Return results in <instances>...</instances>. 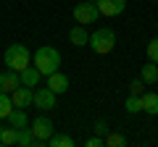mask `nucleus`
Returning a JSON list of instances; mask_svg holds the SVG:
<instances>
[{"mask_svg":"<svg viewBox=\"0 0 158 147\" xmlns=\"http://www.w3.org/2000/svg\"><path fill=\"white\" fill-rule=\"evenodd\" d=\"M108 131H111V129H108V124H106V121H95V134H100V137H106Z\"/></svg>","mask_w":158,"mask_h":147,"instance_id":"obj_25","label":"nucleus"},{"mask_svg":"<svg viewBox=\"0 0 158 147\" xmlns=\"http://www.w3.org/2000/svg\"><path fill=\"white\" fill-rule=\"evenodd\" d=\"M3 58H6V66L11 68V71H16V74H21L27 66H32V53H29V47L19 45V42L8 47Z\"/></svg>","mask_w":158,"mask_h":147,"instance_id":"obj_2","label":"nucleus"},{"mask_svg":"<svg viewBox=\"0 0 158 147\" xmlns=\"http://www.w3.org/2000/svg\"><path fill=\"white\" fill-rule=\"evenodd\" d=\"M58 66H61V53H58V47L42 45L37 53H34V68L40 71V76H50V74H56Z\"/></svg>","mask_w":158,"mask_h":147,"instance_id":"obj_1","label":"nucleus"},{"mask_svg":"<svg viewBox=\"0 0 158 147\" xmlns=\"http://www.w3.org/2000/svg\"><path fill=\"white\" fill-rule=\"evenodd\" d=\"M106 142H103V137L100 134H95V137H90V139L85 142V147H103Z\"/></svg>","mask_w":158,"mask_h":147,"instance_id":"obj_23","label":"nucleus"},{"mask_svg":"<svg viewBox=\"0 0 158 147\" xmlns=\"http://www.w3.org/2000/svg\"><path fill=\"white\" fill-rule=\"evenodd\" d=\"M103 142H106V147H124L127 145V137L124 134H116V131H108V134L103 137Z\"/></svg>","mask_w":158,"mask_h":147,"instance_id":"obj_19","label":"nucleus"},{"mask_svg":"<svg viewBox=\"0 0 158 147\" xmlns=\"http://www.w3.org/2000/svg\"><path fill=\"white\" fill-rule=\"evenodd\" d=\"M32 131H34V137H37L40 145H45V142L56 134V124H53L48 116H37V118H34V124H32Z\"/></svg>","mask_w":158,"mask_h":147,"instance_id":"obj_5","label":"nucleus"},{"mask_svg":"<svg viewBox=\"0 0 158 147\" xmlns=\"http://www.w3.org/2000/svg\"><path fill=\"white\" fill-rule=\"evenodd\" d=\"M92 3L98 6L100 16H108V18L124 13V8H127V0H92Z\"/></svg>","mask_w":158,"mask_h":147,"instance_id":"obj_7","label":"nucleus"},{"mask_svg":"<svg viewBox=\"0 0 158 147\" xmlns=\"http://www.w3.org/2000/svg\"><path fill=\"white\" fill-rule=\"evenodd\" d=\"M16 145H21V147H42L37 142V137H34V131L32 129H16Z\"/></svg>","mask_w":158,"mask_h":147,"instance_id":"obj_12","label":"nucleus"},{"mask_svg":"<svg viewBox=\"0 0 158 147\" xmlns=\"http://www.w3.org/2000/svg\"><path fill=\"white\" fill-rule=\"evenodd\" d=\"M11 110H13V100H11V95H8V92H0V121L8 118V116H11Z\"/></svg>","mask_w":158,"mask_h":147,"instance_id":"obj_18","label":"nucleus"},{"mask_svg":"<svg viewBox=\"0 0 158 147\" xmlns=\"http://www.w3.org/2000/svg\"><path fill=\"white\" fill-rule=\"evenodd\" d=\"M124 110H127V113H140V110H142V100H140V95H129V97H127Z\"/></svg>","mask_w":158,"mask_h":147,"instance_id":"obj_21","label":"nucleus"},{"mask_svg":"<svg viewBox=\"0 0 158 147\" xmlns=\"http://www.w3.org/2000/svg\"><path fill=\"white\" fill-rule=\"evenodd\" d=\"M142 84H145L142 79H135V81L129 84V92H132V95H142Z\"/></svg>","mask_w":158,"mask_h":147,"instance_id":"obj_24","label":"nucleus"},{"mask_svg":"<svg viewBox=\"0 0 158 147\" xmlns=\"http://www.w3.org/2000/svg\"><path fill=\"white\" fill-rule=\"evenodd\" d=\"M69 42H71L74 47H85V45H90V34L85 32V26H82V24H77V26L69 32Z\"/></svg>","mask_w":158,"mask_h":147,"instance_id":"obj_11","label":"nucleus"},{"mask_svg":"<svg viewBox=\"0 0 158 147\" xmlns=\"http://www.w3.org/2000/svg\"><path fill=\"white\" fill-rule=\"evenodd\" d=\"M145 53H148V61L158 63V37H156V40H150V42L145 45Z\"/></svg>","mask_w":158,"mask_h":147,"instance_id":"obj_22","label":"nucleus"},{"mask_svg":"<svg viewBox=\"0 0 158 147\" xmlns=\"http://www.w3.org/2000/svg\"><path fill=\"white\" fill-rule=\"evenodd\" d=\"M140 100H142V113L158 116V95L156 92H145V95H140Z\"/></svg>","mask_w":158,"mask_h":147,"instance_id":"obj_13","label":"nucleus"},{"mask_svg":"<svg viewBox=\"0 0 158 147\" xmlns=\"http://www.w3.org/2000/svg\"><path fill=\"white\" fill-rule=\"evenodd\" d=\"M74 18H77V24H95L98 18H100V11H98L95 3H77L74 6Z\"/></svg>","mask_w":158,"mask_h":147,"instance_id":"obj_4","label":"nucleus"},{"mask_svg":"<svg viewBox=\"0 0 158 147\" xmlns=\"http://www.w3.org/2000/svg\"><path fill=\"white\" fill-rule=\"evenodd\" d=\"M19 84H21V79H19L16 71H11V68H8V71L0 74V92H8V95H11Z\"/></svg>","mask_w":158,"mask_h":147,"instance_id":"obj_10","label":"nucleus"},{"mask_svg":"<svg viewBox=\"0 0 158 147\" xmlns=\"http://www.w3.org/2000/svg\"><path fill=\"white\" fill-rule=\"evenodd\" d=\"M11 145H16V129L0 124V147H11Z\"/></svg>","mask_w":158,"mask_h":147,"instance_id":"obj_17","label":"nucleus"},{"mask_svg":"<svg viewBox=\"0 0 158 147\" xmlns=\"http://www.w3.org/2000/svg\"><path fill=\"white\" fill-rule=\"evenodd\" d=\"M156 26H158V24H156Z\"/></svg>","mask_w":158,"mask_h":147,"instance_id":"obj_26","label":"nucleus"},{"mask_svg":"<svg viewBox=\"0 0 158 147\" xmlns=\"http://www.w3.org/2000/svg\"><path fill=\"white\" fill-rule=\"evenodd\" d=\"M8 124H11L13 129H24V126L29 124L27 113H24V108H16V110H11V116H8Z\"/></svg>","mask_w":158,"mask_h":147,"instance_id":"obj_16","label":"nucleus"},{"mask_svg":"<svg viewBox=\"0 0 158 147\" xmlns=\"http://www.w3.org/2000/svg\"><path fill=\"white\" fill-rule=\"evenodd\" d=\"M45 145H50V147H74V139L66 137V134H53Z\"/></svg>","mask_w":158,"mask_h":147,"instance_id":"obj_20","label":"nucleus"},{"mask_svg":"<svg viewBox=\"0 0 158 147\" xmlns=\"http://www.w3.org/2000/svg\"><path fill=\"white\" fill-rule=\"evenodd\" d=\"M145 84H156L158 81V63H153V61H148L145 66H142V76H140Z\"/></svg>","mask_w":158,"mask_h":147,"instance_id":"obj_15","label":"nucleus"},{"mask_svg":"<svg viewBox=\"0 0 158 147\" xmlns=\"http://www.w3.org/2000/svg\"><path fill=\"white\" fill-rule=\"evenodd\" d=\"M11 100H13V108H29L34 100V87H24L19 84L16 89L11 92Z\"/></svg>","mask_w":158,"mask_h":147,"instance_id":"obj_8","label":"nucleus"},{"mask_svg":"<svg viewBox=\"0 0 158 147\" xmlns=\"http://www.w3.org/2000/svg\"><path fill=\"white\" fill-rule=\"evenodd\" d=\"M90 47L98 55H108V53L116 47V32L113 29H98L90 34Z\"/></svg>","mask_w":158,"mask_h":147,"instance_id":"obj_3","label":"nucleus"},{"mask_svg":"<svg viewBox=\"0 0 158 147\" xmlns=\"http://www.w3.org/2000/svg\"><path fill=\"white\" fill-rule=\"evenodd\" d=\"M48 87H50L56 95H63V92H69V76L61 74V71L50 74V76H48Z\"/></svg>","mask_w":158,"mask_h":147,"instance_id":"obj_9","label":"nucleus"},{"mask_svg":"<svg viewBox=\"0 0 158 147\" xmlns=\"http://www.w3.org/2000/svg\"><path fill=\"white\" fill-rule=\"evenodd\" d=\"M19 79H21L24 87H37V81H40V71H37L34 66H27L21 74H19Z\"/></svg>","mask_w":158,"mask_h":147,"instance_id":"obj_14","label":"nucleus"},{"mask_svg":"<svg viewBox=\"0 0 158 147\" xmlns=\"http://www.w3.org/2000/svg\"><path fill=\"white\" fill-rule=\"evenodd\" d=\"M32 105H37L40 110H53L56 108V92L50 89V87H40V89H34V100H32Z\"/></svg>","mask_w":158,"mask_h":147,"instance_id":"obj_6","label":"nucleus"}]
</instances>
